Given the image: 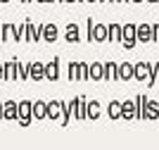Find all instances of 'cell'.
Here are the masks:
<instances>
[{"mask_svg":"<svg viewBox=\"0 0 159 150\" xmlns=\"http://www.w3.org/2000/svg\"><path fill=\"white\" fill-rule=\"evenodd\" d=\"M147 117H157V107H154V105L150 107V110H147Z\"/></svg>","mask_w":159,"mask_h":150,"instance_id":"6da1fadb","label":"cell"},{"mask_svg":"<svg viewBox=\"0 0 159 150\" xmlns=\"http://www.w3.org/2000/svg\"><path fill=\"white\" fill-rule=\"evenodd\" d=\"M140 38H150V31H147V29H140Z\"/></svg>","mask_w":159,"mask_h":150,"instance_id":"7a4b0ae2","label":"cell"}]
</instances>
